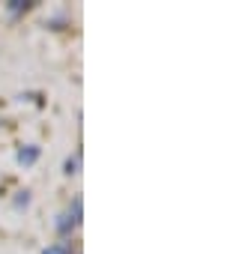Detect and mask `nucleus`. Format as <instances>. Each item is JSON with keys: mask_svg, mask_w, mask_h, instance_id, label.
Wrapping results in <instances>:
<instances>
[{"mask_svg": "<svg viewBox=\"0 0 245 254\" xmlns=\"http://www.w3.org/2000/svg\"><path fill=\"white\" fill-rule=\"evenodd\" d=\"M72 227H78V224H75V221H72L69 215H60V221H57V230H60V233L66 236V233H72Z\"/></svg>", "mask_w": 245, "mask_h": 254, "instance_id": "3", "label": "nucleus"}, {"mask_svg": "<svg viewBox=\"0 0 245 254\" xmlns=\"http://www.w3.org/2000/svg\"><path fill=\"white\" fill-rule=\"evenodd\" d=\"M15 159H18V165H21V168H30V165H36V159H39V147H36V144H27V147H21V150H18V156H15Z\"/></svg>", "mask_w": 245, "mask_h": 254, "instance_id": "1", "label": "nucleus"}, {"mask_svg": "<svg viewBox=\"0 0 245 254\" xmlns=\"http://www.w3.org/2000/svg\"><path fill=\"white\" fill-rule=\"evenodd\" d=\"M24 9H30V3H21V0H12L9 3V12H24Z\"/></svg>", "mask_w": 245, "mask_h": 254, "instance_id": "7", "label": "nucleus"}, {"mask_svg": "<svg viewBox=\"0 0 245 254\" xmlns=\"http://www.w3.org/2000/svg\"><path fill=\"white\" fill-rule=\"evenodd\" d=\"M78 165H81V156L75 153V156H69V159H66V165H63V174H66V177L78 174Z\"/></svg>", "mask_w": 245, "mask_h": 254, "instance_id": "2", "label": "nucleus"}, {"mask_svg": "<svg viewBox=\"0 0 245 254\" xmlns=\"http://www.w3.org/2000/svg\"><path fill=\"white\" fill-rule=\"evenodd\" d=\"M30 206V191L24 189V191H18V197H15V209H27Z\"/></svg>", "mask_w": 245, "mask_h": 254, "instance_id": "4", "label": "nucleus"}, {"mask_svg": "<svg viewBox=\"0 0 245 254\" xmlns=\"http://www.w3.org/2000/svg\"><path fill=\"white\" fill-rule=\"evenodd\" d=\"M69 218H72L75 224L81 221V197H75V200H72V206H69Z\"/></svg>", "mask_w": 245, "mask_h": 254, "instance_id": "5", "label": "nucleus"}, {"mask_svg": "<svg viewBox=\"0 0 245 254\" xmlns=\"http://www.w3.org/2000/svg\"><path fill=\"white\" fill-rule=\"evenodd\" d=\"M42 254H69V245H63V242H57V245H48Z\"/></svg>", "mask_w": 245, "mask_h": 254, "instance_id": "6", "label": "nucleus"}]
</instances>
